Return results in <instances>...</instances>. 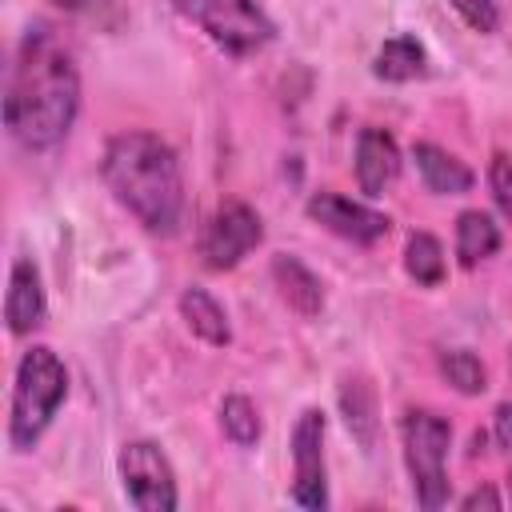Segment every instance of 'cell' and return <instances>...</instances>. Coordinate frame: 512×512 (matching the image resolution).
Segmentation results:
<instances>
[{
	"mask_svg": "<svg viewBox=\"0 0 512 512\" xmlns=\"http://www.w3.org/2000/svg\"><path fill=\"white\" fill-rule=\"evenodd\" d=\"M80 112V72L48 24H32L12 56L4 88V128L28 152H52L76 124Z\"/></svg>",
	"mask_w": 512,
	"mask_h": 512,
	"instance_id": "1",
	"label": "cell"
},
{
	"mask_svg": "<svg viewBox=\"0 0 512 512\" xmlns=\"http://www.w3.org/2000/svg\"><path fill=\"white\" fill-rule=\"evenodd\" d=\"M100 172L116 204L128 208L148 232H176L184 216V172L172 144H164L156 132L128 128L108 140Z\"/></svg>",
	"mask_w": 512,
	"mask_h": 512,
	"instance_id": "2",
	"label": "cell"
},
{
	"mask_svg": "<svg viewBox=\"0 0 512 512\" xmlns=\"http://www.w3.org/2000/svg\"><path fill=\"white\" fill-rule=\"evenodd\" d=\"M64 396H68V368L60 364V356L52 348L32 344L16 364L12 408H8V444L16 452L36 448V440L60 412Z\"/></svg>",
	"mask_w": 512,
	"mask_h": 512,
	"instance_id": "3",
	"label": "cell"
},
{
	"mask_svg": "<svg viewBox=\"0 0 512 512\" xmlns=\"http://www.w3.org/2000/svg\"><path fill=\"white\" fill-rule=\"evenodd\" d=\"M400 440H404V464L416 488L420 508H444L448 504V444H452V424L428 408H412L400 420Z\"/></svg>",
	"mask_w": 512,
	"mask_h": 512,
	"instance_id": "4",
	"label": "cell"
},
{
	"mask_svg": "<svg viewBox=\"0 0 512 512\" xmlns=\"http://www.w3.org/2000/svg\"><path fill=\"white\" fill-rule=\"evenodd\" d=\"M228 56H252L276 40L272 16L256 0H168Z\"/></svg>",
	"mask_w": 512,
	"mask_h": 512,
	"instance_id": "5",
	"label": "cell"
},
{
	"mask_svg": "<svg viewBox=\"0 0 512 512\" xmlns=\"http://www.w3.org/2000/svg\"><path fill=\"white\" fill-rule=\"evenodd\" d=\"M116 464H120L124 492H128V500L140 512H172L180 504L176 472H172L168 456L160 452V444H152V440H128L120 448V460Z\"/></svg>",
	"mask_w": 512,
	"mask_h": 512,
	"instance_id": "6",
	"label": "cell"
},
{
	"mask_svg": "<svg viewBox=\"0 0 512 512\" xmlns=\"http://www.w3.org/2000/svg\"><path fill=\"white\" fill-rule=\"evenodd\" d=\"M260 240H264V224H260L256 208L232 200V204H220V208L212 212V220L204 224L200 260H204L212 272H224V268H236Z\"/></svg>",
	"mask_w": 512,
	"mask_h": 512,
	"instance_id": "7",
	"label": "cell"
},
{
	"mask_svg": "<svg viewBox=\"0 0 512 512\" xmlns=\"http://www.w3.org/2000/svg\"><path fill=\"white\" fill-rule=\"evenodd\" d=\"M292 500L300 508L328 504V472H324V412L304 408L292 428Z\"/></svg>",
	"mask_w": 512,
	"mask_h": 512,
	"instance_id": "8",
	"label": "cell"
},
{
	"mask_svg": "<svg viewBox=\"0 0 512 512\" xmlns=\"http://www.w3.org/2000/svg\"><path fill=\"white\" fill-rule=\"evenodd\" d=\"M308 216L320 228H328L332 236L352 240V244H364V248L376 244V240H384L388 228H392V220L384 212H376V208H368L360 200H348L340 192H312L308 196Z\"/></svg>",
	"mask_w": 512,
	"mask_h": 512,
	"instance_id": "9",
	"label": "cell"
},
{
	"mask_svg": "<svg viewBox=\"0 0 512 512\" xmlns=\"http://www.w3.org/2000/svg\"><path fill=\"white\" fill-rule=\"evenodd\" d=\"M48 316V296H44V280L40 268L32 260H16L8 272V292H4V320L12 336H28L32 328H40Z\"/></svg>",
	"mask_w": 512,
	"mask_h": 512,
	"instance_id": "10",
	"label": "cell"
},
{
	"mask_svg": "<svg viewBox=\"0 0 512 512\" xmlns=\"http://www.w3.org/2000/svg\"><path fill=\"white\" fill-rule=\"evenodd\" d=\"M396 176H400L396 140L376 124L360 128V136H356V184H360V192L364 196H384V188Z\"/></svg>",
	"mask_w": 512,
	"mask_h": 512,
	"instance_id": "11",
	"label": "cell"
},
{
	"mask_svg": "<svg viewBox=\"0 0 512 512\" xmlns=\"http://www.w3.org/2000/svg\"><path fill=\"white\" fill-rule=\"evenodd\" d=\"M272 280H276V288H280V296H284V304L292 312H300L304 320L320 316V308H324V284H320V276L308 264H300L288 252H280L272 260Z\"/></svg>",
	"mask_w": 512,
	"mask_h": 512,
	"instance_id": "12",
	"label": "cell"
},
{
	"mask_svg": "<svg viewBox=\"0 0 512 512\" xmlns=\"http://www.w3.org/2000/svg\"><path fill=\"white\" fill-rule=\"evenodd\" d=\"M412 160H416L420 180H424L428 192H436V196H460V192L472 188V168H468L464 160H456V156H452L448 148H440V144H428V140L412 144Z\"/></svg>",
	"mask_w": 512,
	"mask_h": 512,
	"instance_id": "13",
	"label": "cell"
},
{
	"mask_svg": "<svg viewBox=\"0 0 512 512\" xmlns=\"http://www.w3.org/2000/svg\"><path fill=\"white\" fill-rule=\"evenodd\" d=\"M180 316L184 324L192 328V336H200L204 344L212 348H224L232 340V328H228V312L220 308V300L208 292V288H184L180 292Z\"/></svg>",
	"mask_w": 512,
	"mask_h": 512,
	"instance_id": "14",
	"label": "cell"
},
{
	"mask_svg": "<svg viewBox=\"0 0 512 512\" xmlns=\"http://www.w3.org/2000/svg\"><path fill=\"white\" fill-rule=\"evenodd\" d=\"M424 72H428V52L416 36H392L372 56V76L388 80V84H408Z\"/></svg>",
	"mask_w": 512,
	"mask_h": 512,
	"instance_id": "15",
	"label": "cell"
},
{
	"mask_svg": "<svg viewBox=\"0 0 512 512\" xmlns=\"http://www.w3.org/2000/svg\"><path fill=\"white\" fill-rule=\"evenodd\" d=\"M500 248V228L488 212L468 208L456 216V256L464 268H476L480 260H488Z\"/></svg>",
	"mask_w": 512,
	"mask_h": 512,
	"instance_id": "16",
	"label": "cell"
},
{
	"mask_svg": "<svg viewBox=\"0 0 512 512\" xmlns=\"http://www.w3.org/2000/svg\"><path fill=\"white\" fill-rule=\"evenodd\" d=\"M340 412H344L348 432L360 440V448H372L376 444V392L364 376H348L340 384Z\"/></svg>",
	"mask_w": 512,
	"mask_h": 512,
	"instance_id": "17",
	"label": "cell"
},
{
	"mask_svg": "<svg viewBox=\"0 0 512 512\" xmlns=\"http://www.w3.org/2000/svg\"><path fill=\"white\" fill-rule=\"evenodd\" d=\"M404 272L424 284V288H436L444 280V248L432 232H412L408 244H404Z\"/></svg>",
	"mask_w": 512,
	"mask_h": 512,
	"instance_id": "18",
	"label": "cell"
},
{
	"mask_svg": "<svg viewBox=\"0 0 512 512\" xmlns=\"http://www.w3.org/2000/svg\"><path fill=\"white\" fill-rule=\"evenodd\" d=\"M436 368H440V376H444L456 392H464V396H480V392L488 388V372H484V364H480L472 352H464V348H448V352H440Z\"/></svg>",
	"mask_w": 512,
	"mask_h": 512,
	"instance_id": "19",
	"label": "cell"
},
{
	"mask_svg": "<svg viewBox=\"0 0 512 512\" xmlns=\"http://www.w3.org/2000/svg\"><path fill=\"white\" fill-rule=\"evenodd\" d=\"M220 428H224V436L232 444L252 448L260 440V412H256V404L248 396H224V404H220Z\"/></svg>",
	"mask_w": 512,
	"mask_h": 512,
	"instance_id": "20",
	"label": "cell"
},
{
	"mask_svg": "<svg viewBox=\"0 0 512 512\" xmlns=\"http://www.w3.org/2000/svg\"><path fill=\"white\" fill-rule=\"evenodd\" d=\"M52 4L64 8V12H72V16H84L92 24H104V28H116L124 20L120 0H52Z\"/></svg>",
	"mask_w": 512,
	"mask_h": 512,
	"instance_id": "21",
	"label": "cell"
},
{
	"mask_svg": "<svg viewBox=\"0 0 512 512\" xmlns=\"http://www.w3.org/2000/svg\"><path fill=\"white\" fill-rule=\"evenodd\" d=\"M488 188H492V200L504 212V220H512V160L504 152H496L488 164Z\"/></svg>",
	"mask_w": 512,
	"mask_h": 512,
	"instance_id": "22",
	"label": "cell"
},
{
	"mask_svg": "<svg viewBox=\"0 0 512 512\" xmlns=\"http://www.w3.org/2000/svg\"><path fill=\"white\" fill-rule=\"evenodd\" d=\"M448 4L460 12V20H464L472 32H496V24H500L496 0H448Z\"/></svg>",
	"mask_w": 512,
	"mask_h": 512,
	"instance_id": "23",
	"label": "cell"
},
{
	"mask_svg": "<svg viewBox=\"0 0 512 512\" xmlns=\"http://www.w3.org/2000/svg\"><path fill=\"white\" fill-rule=\"evenodd\" d=\"M492 436L500 440V448H512V404H500L492 416Z\"/></svg>",
	"mask_w": 512,
	"mask_h": 512,
	"instance_id": "24",
	"label": "cell"
},
{
	"mask_svg": "<svg viewBox=\"0 0 512 512\" xmlns=\"http://www.w3.org/2000/svg\"><path fill=\"white\" fill-rule=\"evenodd\" d=\"M460 508H464V512H472V508H500V496H496L492 488H476V492H468V496L460 500Z\"/></svg>",
	"mask_w": 512,
	"mask_h": 512,
	"instance_id": "25",
	"label": "cell"
},
{
	"mask_svg": "<svg viewBox=\"0 0 512 512\" xmlns=\"http://www.w3.org/2000/svg\"><path fill=\"white\" fill-rule=\"evenodd\" d=\"M508 496H512V472H508Z\"/></svg>",
	"mask_w": 512,
	"mask_h": 512,
	"instance_id": "26",
	"label": "cell"
}]
</instances>
